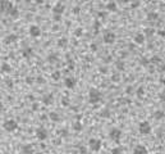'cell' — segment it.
<instances>
[{
  "instance_id": "cell-40",
  "label": "cell",
  "mask_w": 165,
  "mask_h": 154,
  "mask_svg": "<svg viewBox=\"0 0 165 154\" xmlns=\"http://www.w3.org/2000/svg\"><path fill=\"white\" fill-rule=\"evenodd\" d=\"M111 81L118 82V81H119V76H118V75H113V76H111Z\"/></svg>"
},
{
  "instance_id": "cell-10",
  "label": "cell",
  "mask_w": 165,
  "mask_h": 154,
  "mask_svg": "<svg viewBox=\"0 0 165 154\" xmlns=\"http://www.w3.org/2000/svg\"><path fill=\"white\" fill-rule=\"evenodd\" d=\"M115 41V34H113V32H106L105 35H104V42H106V44H113Z\"/></svg>"
},
{
  "instance_id": "cell-18",
  "label": "cell",
  "mask_w": 165,
  "mask_h": 154,
  "mask_svg": "<svg viewBox=\"0 0 165 154\" xmlns=\"http://www.w3.org/2000/svg\"><path fill=\"white\" fill-rule=\"evenodd\" d=\"M115 66H117V68H118L119 71H123L124 67H126V64H124V62H123L122 59H118V60L115 62Z\"/></svg>"
},
{
  "instance_id": "cell-4",
  "label": "cell",
  "mask_w": 165,
  "mask_h": 154,
  "mask_svg": "<svg viewBox=\"0 0 165 154\" xmlns=\"http://www.w3.org/2000/svg\"><path fill=\"white\" fill-rule=\"evenodd\" d=\"M138 130H139V132H141L142 135H148V134L151 132V125H150L147 121H143V122L139 123Z\"/></svg>"
},
{
  "instance_id": "cell-42",
  "label": "cell",
  "mask_w": 165,
  "mask_h": 154,
  "mask_svg": "<svg viewBox=\"0 0 165 154\" xmlns=\"http://www.w3.org/2000/svg\"><path fill=\"white\" fill-rule=\"evenodd\" d=\"M99 17L100 18H102V19L106 18V13H105V12H99Z\"/></svg>"
},
{
  "instance_id": "cell-52",
  "label": "cell",
  "mask_w": 165,
  "mask_h": 154,
  "mask_svg": "<svg viewBox=\"0 0 165 154\" xmlns=\"http://www.w3.org/2000/svg\"><path fill=\"white\" fill-rule=\"evenodd\" d=\"M132 91H133L132 86H128V89H127V93H128V94H131V93H132Z\"/></svg>"
},
{
  "instance_id": "cell-3",
  "label": "cell",
  "mask_w": 165,
  "mask_h": 154,
  "mask_svg": "<svg viewBox=\"0 0 165 154\" xmlns=\"http://www.w3.org/2000/svg\"><path fill=\"white\" fill-rule=\"evenodd\" d=\"M88 148L92 152H99L101 149V140L100 139H90L88 141Z\"/></svg>"
},
{
  "instance_id": "cell-53",
  "label": "cell",
  "mask_w": 165,
  "mask_h": 154,
  "mask_svg": "<svg viewBox=\"0 0 165 154\" xmlns=\"http://www.w3.org/2000/svg\"><path fill=\"white\" fill-rule=\"evenodd\" d=\"M160 71H161V72H165V63H163V64H161V67H160Z\"/></svg>"
},
{
  "instance_id": "cell-49",
  "label": "cell",
  "mask_w": 165,
  "mask_h": 154,
  "mask_svg": "<svg viewBox=\"0 0 165 154\" xmlns=\"http://www.w3.org/2000/svg\"><path fill=\"white\" fill-rule=\"evenodd\" d=\"M73 13H74V14H78V13H79V8H78V6H76V8L73 9Z\"/></svg>"
},
{
  "instance_id": "cell-35",
  "label": "cell",
  "mask_w": 165,
  "mask_h": 154,
  "mask_svg": "<svg viewBox=\"0 0 165 154\" xmlns=\"http://www.w3.org/2000/svg\"><path fill=\"white\" fill-rule=\"evenodd\" d=\"M99 28H100V22L99 21H95V22H94V30H95V32H96V34H97Z\"/></svg>"
},
{
  "instance_id": "cell-20",
  "label": "cell",
  "mask_w": 165,
  "mask_h": 154,
  "mask_svg": "<svg viewBox=\"0 0 165 154\" xmlns=\"http://www.w3.org/2000/svg\"><path fill=\"white\" fill-rule=\"evenodd\" d=\"M164 116H165V113H164V111H156L155 113H154V117H155V119H161V118H164Z\"/></svg>"
},
{
  "instance_id": "cell-21",
  "label": "cell",
  "mask_w": 165,
  "mask_h": 154,
  "mask_svg": "<svg viewBox=\"0 0 165 154\" xmlns=\"http://www.w3.org/2000/svg\"><path fill=\"white\" fill-rule=\"evenodd\" d=\"M49 117H50V119H51L53 122H58V121H59V118H60L59 114H58L56 112H51V113L49 114Z\"/></svg>"
},
{
  "instance_id": "cell-48",
  "label": "cell",
  "mask_w": 165,
  "mask_h": 154,
  "mask_svg": "<svg viewBox=\"0 0 165 154\" xmlns=\"http://www.w3.org/2000/svg\"><path fill=\"white\" fill-rule=\"evenodd\" d=\"M60 135H62V136H67V135H68V131H67V130H62V131H60Z\"/></svg>"
},
{
  "instance_id": "cell-26",
  "label": "cell",
  "mask_w": 165,
  "mask_h": 154,
  "mask_svg": "<svg viewBox=\"0 0 165 154\" xmlns=\"http://www.w3.org/2000/svg\"><path fill=\"white\" fill-rule=\"evenodd\" d=\"M154 34H155V30H154V28H151V27H148V28H146V30H145V36H147V37L152 36Z\"/></svg>"
},
{
  "instance_id": "cell-28",
  "label": "cell",
  "mask_w": 165,
  "mask_h": 154,
  "mask_svg": "<svg viewBox=\"0 0 165 154\" xmlns=\"http://www.w3.org/2000/svg\"><path fill=\"white\" fill-rule=\"evenodd\" d=\"M47 60H49L50 63H54V62H56V60H58V57H56V54H50V55L47 57Z\"/></svg>"
},
{
  "instance_id": "cell-13",
  "label": "cell",
  "mask_w": 165,
  "mask_h": 154,
  "mask_svg": "<svg viewBox=\"0 0 165 154\" xmlns=\"http://www.w3.org/2000/svg\"><path fill=\"white\" fill-rule=\"evenodd\" d=\"M53 100H54V98H53L51 94H46V95L42 96V103H44L45 105H50V104L53 103Z\"/></svg>"
},
{
  "instance_id": "cell-56",
  "label": "cell",
  "mask_w": 165,
  "mask_h": 154,
  "mask_svg": "<svg viewBox=\"0 0 165 154\" xmlns=\"http://www.w3.org/2000/svg\"><path fill=\"white\" fill-rule=\"evenodd\" d=\"M35 1H36L37 4H42V3H44V0H35Z\"/></svg>"
},
{
  "instance_id": "cell-29",
  "label": "cell",
  "mask_w": 165,
  "mask_h": 154,
  "mask_svg": "<svg viewBox=\"0 0 165 154\" xmlns=\"http://www.w3.org/2000/svg\"><path fill=\"white\" fill-rule=\"evenodd\" d=\"M82 32H83V28L82 27H77L76 30H74V36H82Z\"/></svg>"
},
{
  "instance_id": "cell-50",
  "label": "cell",
  "mask_w": 165,
  "mask_h": 154,
  "mask_svg": "<svg viewBox=\"0 0 165 154\" xmlns=\"http://www.w3.org/2000/svg\"><path fill=\"white\" fill-rule=\"evenodd\" d=\"M27 98H28V100H30V102H35V96H33V95H28Z\"/></svg>"
},
{
  "instance_id": "cell-34",
  "label": "cell",
  "mask_w": 165,
  "mask_h": 154,
  "mask_svg": "<svg viewBox=\"0 0 165 154\" xmlns=\"http://www.w3.org/2000/svg\"><path fill=\"white\" fill-rule=\"evenodd\" d=\"M122 148H119V147H117V148H114V149H111V154H122Z\"/></svg>"
},
{
  "instance_id": "cell-41",
  "label": "cell",
  "mask_w": 165,
  "mask_h": 154,
  "mask_svg": "<svg viewBox=\"0 0 165 154\" xmlns=\"http://www.w3.org/2000/svg\"><path fill=\"white\" fill-rule=\"evenodd\" d=\"M90 48H91V50H92V51H96V50H97V45H96V44H91V45H90Z\"/></svg>"
},
{
  "instance_id": "cell-31",
  "label": "cell",
  "mask_w": 165,
  "mask_h": 154,
  "mask_svg": "<svg viewBox=\"0 0 165 154\" xmlns=\"http://www.w3.org/2000/svg\"><path fill=\"white\" fill-rule=\"evenodd\" d=\"M51 77H53V80L58 81V80L60 78V72H59V71H55V72H53V73H51Z\"/></svg>"
},
{
  "instance_id": "cell-22",
  "label": "cell",
  "mask_w": 165,
  "mask_h": 154,
  "mask_svg": "<svg viewBox=\"0 0 165 154\" xmlns=\"http://www.w3.org/2000/svg\"><path fill=\"white\" fill-rule=\"evenodd\" d=\"M17 41V36L15 35H9L5 37V42L6 44H10V42H15Z\"/></svg>"
},
{
  "instance_id": "cell-5",
  "label": "cell",
  "mask_w": 165,
  "mask_h": 154,
  "mask_svg": "<svg viewBox=\"0 0 165 154\" xmlns=\"http://www.w3.org/2000/svg\"><path fill=\"white\" fill-rule=\"evenodd\" d=\"M120 136H122V131L119 130V128H111L110 131H109V137L111 139V140H114V141H119V139H120Z\"/></svg>"
},
{
  "instance_id": "cell-55",
  "label": "cell",
  "mask_w": 165,
  "mask_h": 154,
  "mask_svg": "<svg viewBox=\"0 0 165 154\" xmlns=\"http://www.w3.org/2000/svg\"><path fill=\"white\" fill-rule=\"evenodd\" d=\"M159 35L163 36V37H165V31H159Z\"/></svg>"
},
{
  "instance_id": "cell-39",
  "label": "cell",
  "mask_w": 165,
  "mask_h": 154,
  "mask_svg": "<svg viewBox=\"0 0 165 154\" xmlns=\"http://www.w3.org/2000/svg\"><path fill=\"white\" fill-rule=\"evenodd\" d=\"M102 60H104L105 63H109V62H111V57H110V55H106V58L104 57V58H102Z\"/></svg>"
},
{
  "instance_id": "cell-2",
  "label": "cell",
  "mask_w": 165,
  "mask_h": 154,
  "mask_svg": "<svg viewBox=\"0 0 165 154\" xmlns=\"http://www.w3.org/2000/svg\"><path fill=\"white\" fill-rule=\"evenodd\" d=\"M3 127H4L5 131H8V132H13V131H15V130L18 128V123H17L15 119L10 118V119H6V121L3 123Z\"/></svg>"
},
{
  "instance_id": "cell-23",
  "label": "cell",
  "mask_w": 165,
  "mask_h": 154,
  "mask_svg": "<svg viewBox=\"0 0 165 154\" xmlns=\"http://www.w3.org/2000/svg\"><path fill=\"white\" fill-rule=\"evenodd\" d=\"M106 8H108V10H110V12H115V10H117V4H115L114 1H110V3L106 5Z\"/></svg>"
},
{
  "instance_id": "cell-8",
  "label": "cell",
  "mask_w": 165,
  "mask_h": 154,
  "mask_svg": "<svg viewBox=\"0 0 165 154\" xmlns=\"http://www.w3.org/2000/svg\"><path fill=\"white\" fill-rule=\"evenodd\" d=\"M30 35L32 36V37H38L40 35H41V30H40V27L38 26H36V25H32V26H30Z\"/></svg>"
},
{
  "instance_id": "cell-1",
  "label": "cell",
  "mask_w": 165,
  "mask_h": 154,
  "mask_svg": "<svg viewBox=\"0 0 165 154\" xmlns=\"http://www.w3.org/2000/svg\"><path fill=\"white\" fill-rule=\"evenodd\" d=\"M88 100H90L91 104L99 103L100 100H101V93H100L97 89H95V87L90 89V91H88Z\"/></svg>"
},
{
  "instance_id": "cell-25",
  "label": "cell",
  "mask_w": 165,
  "mask_h": 154,
  "mask_svg": "<svg viewBox=\"0 0 165 154\" xmlns=\"http://www.w3.org/2000/svg\"><path fill=\"white\" fill-rule=\"evenodd\" d=\"M67 44H68V40L65 37H62L58 40V46H60V48H64L67 46Z\"/></svg>"
},
{
  "instance_id": "cell-9",
  "label": "cell",
  "mask_w": 165,
  "mask_h": 154,
  "mask_svg": "<svg viewBox=\"0 0 165 154\" xmlns=\"http://www.w3.org/2000/svg\"><path fill=\"white\" fill-rule=\"evenodd\" d=\"M64 85H65V87H68V89H73L77 85V80L74 77H67L65 80H64Z\"/></svg>"
},
{
  "instance_id": "cell-47",
  "label": "cell",
  "mask_w": 165,
  "mask_h": 154,
  "mask_svg": "<svg viewBox=\"0 0 165 154\" xmlns=\"http://www.w3.org/2000/svg\"><path fill=\"white\" fill-rule=\"evenodd\" d=\"M6 85H8L9 87H12V86H13V81H12V80H6Z\"/></svg>"
},
{
  "instance_id": "cell-57",
  "label": "cell",
  "mask_w": 165,
  "mask_h": 154,
  "mask_svg": "<svg viewBox=\"0 0 165 154\" xmlns=\"http://www.w3.org/2000/svg\"><path fill=\"white\" fill-rule=\"evenodd\" d=\"M128 46H129V49H134V45H133V44H129Z\"/></svg>"
},
{
  "instance_id": "cell-7",
  "label": "cell",
  "mask_w": 165,
  "mask_h": 154,
  "mask_svg": "<svg viewBox=\"0 0 165 154\" xmlns=\"http://www.w3.org/2000/svg\"><path fill=\"white\" fill-rule=\"evenodd\" d=\"M13 8H14V6H13V4H12L10 1H8V0H1V13H3V12L9 13Z\"/></svg>"
},
{
  "instance_id": "cell-54",
  "label": "cell",
  "mask_w": 165,
  "mask_h": 154,
  "mask_svg": "<svg viewBox=\"0 0 165 154\" xmlns=\"http://www.w3.org/2000/svg\"><path fill=\"white\" fill-rule=\"evenodd\" d=\"M37 81H38L40 83H42V82H45V80H44L42 77H38V78H37Z\"/></svg>"
},
{
  "instance_id": "cell-45",
  "label": "cell",
  "mask_w": 165,
  "mask_h": 154,
  "mask_svg": "<svg viewBox=\"0 0 165 154\" xmlns=\"http://www.w3.org/2000/svg\"><path fill=\"white\" fill-rule=\"evenodd\" d=\"M138 5H139V1H138V0H137V1H133V3H132V8H137Z\"/></svg>"
},
{
  "instance_id": "cell-17",
  "label": "cell",
  "mask_w": 165,
  "mask_h": 154,
  "mask_svg": "<svg viewBox=\"0 0 165 154\" xmlns=\"http://www.w3.org/2000/svg\"><path fill=\"white\" fill-rule=\"evenodd\" d=\"M8 14H9V17H12L13 19H15V18L18 17V14H19V13H18V9L14 6V8H13V9H12V10H10Z\"/></svg>"
},
{
  "instance_id": "cell-46",
  "label": "cell",
  "mask_w": 165,
  "mask_h": 154,
  "mask_svg": "<svg viewBox=\"0 0 165 154\" xmlns=\"http://www.w3.org/2000/svg\"><path fill=\"white\" fill-rule=\"evenodd\" d=\"M32 109L33 111H37V109H38V104H37V103H33L32 104Z\"/></svg>"
},
{
  "instance_id": "cell-15",
  "label": "cell",
  "mask_w": 165,
  "mask_h": 154,
  "mask_svg": "<svg viewBox=\"0 0 165 154\" xmlns=\"http://www.w3.org/2000/svg\"><path fill=\"white\" fill-rule=\"evenodd\" d=\"M143 41H145V35L143 34H137L134 36V42L136 44H143Z\"/></svg>"
},
{
  "instance_id": "cell-27",
  "label": "cell",
  "mask_w": 165,
  "mask_h": 154,
  "mask_svg": "<svg viewBox=\"0 0 165 154\" xmlns=\"http://www.w3.org/2000/svg\"><path fill=\"white\" fill-rule=\"evenodd\" d=\"M73 128H74L76 131H81V130H82V123H81L79 121H76V122L73 123Z\"/></svg>"
},
{
  "instance_id": "cell-12",
  "label": "cell",
  "mask_w": 165,
  "mask_h": 154,
  "mask_svg": "<svg viewBox=\"0 0 165 154\" xmlns=\"http://www.w3.org/2000/svg\"><path fill=\"white\" fill-rule=\"evenodd\" d=\"M133 154H147V149L143 145H136L133 149Z\"/></svg>"
},
{
  "instance_id": "cell-19",
  "label": "cell",
  "mask_w": 165,
  "mask_h": 154,
  "mask_svg": "<svg viewBox=\"0 0 165 154\" xmlns=\"http://www.w3.org/2000/svg\"><path fill=\"white\" fill-rule=\"evenodd\" d=\"M158 13H155V12H150L148 14H147V19L148 21H156L158 19Z\"/></svg>"
},
{
  "instance_id": "cell-11",
  "label": "cell",
  "mask_w": 165,
  "mask_h": 154,
  "mask_svg": "<svg viewBox=\"0 0 165 154\" xmlns=\"http://www.w3.org/2000/svg\"><path fill=\"white\" fill-rule=\"evenodd\" d=\"M64 9H65V6H64L62 3H58V4L54 5L53 12H54V14H62V13L64 12Z\"/></svg>"
},
{
  "instance_id": "cell-16",
  "label": "cell",
  "mask_w": 165,
  "mask_h": 154,
  "mask_svg": "<svg viewBox=\"0 0 165 154\" xmlns=\"http://www.w3.org/2000/svg\"><path fill=\"white\" fill-rule=\"evenodd\" d=\"M22 152H23V154H33V147L32 145H24L22 148Z\"/></svg>"
},
{
  "instance_id": "cell-36",
  "label": "cell",
  "mask_w": 165,
  "mask_h": 154,
  "mask_svg": "<svg viewBox=\"0 0 165 154\" xmlns=\"http://www.w3.org/2000/svg\"><path fill=\"white\" fill-rule=\"evenodd\" d=\"M151 62H152V63H159V62H160V57H159V55H154V57L151 58Z\"/></svg>"
},
{
  "instance_id": "cell-32",
  "label": "cell",
  "mask_w": 165,
  "mask_h": 154,
  "mask_svg": "<svg viewBox=\"0 0 165 154\" xmlns=\"http://www.w3.org/2000/svg\"><path fill=\"white\" fill-rule=\"evenodd\" d=\"M100 114L102 116V117H105V118H109L110 117V112H109V109H102Z\"/></svg>"
},
{
  "instance_id": "cell-37",
  "label": "cell",
  "mask_w": 165,
  "mask_h": 154,
  "mask_svg": "<svg viewBox=\"0 0 165 154\" xmlns=\"http://www.w3.org/2000/svg\"><path fill=\"white\" fill-rule=\"evenodd\" d=\"M99 71L101 72V73H106V72H108V67H105V66H100Z\"/></svg>"
},
{
  "instance_id": "cell-43",
  "label": "cell",
  "mask_w": 165,
  "mask_h": 154,
  "mask_svg": "<svg viewBox=\"0 0 165 154\" xmlns=\"http://www.w3.org/2000/svg\"><path fill=\"white\" fill-rule=\"evenodd\" d=\"M62 19V17H60V14H55L54 16V21H56V22H59Z\"/></svg>"
},
{
  "instance_id": "cell-44",
  "label": "cell",
  "mask_w": 165,
  "mask_h": 154,
  "mask_svg": "<svg viewBox=\"0 0 165 154\" xmlns=\"http://www.w3.org/2000/svg\"><path fill=\"white\" fill-rule=\"evenodd\" d=\"M26 81H27V83H32V82H33V77L28 76L27 78H26Z\"/></svg>"
},
{
  "instance_id": "cell-14",
  "label": "cell",
  "mask_w": 165,
  "mask_h": 154,
  "mask_svg": "<svg viewBox=\"0 0 165 154\" xmlns=\"http://www.w3.org/2000/svg\"><path fill=\"white\" fill-rule=\"evenodd\" d=\"M32 53H33V49L31 48V46H26V48H23V49H22V54H23V57H24V58H28Z\"/></svg>"
},
{
  "instance_id": "cell-38",
  "label": "cell",
  "mask_w": 165,
  "mask_h": 154,
  "mask_svg": "<svg viewBox=\"0 0 165 154\" xmlns=\"http://www.w3.org/2000/svg\"><path fill=\"white\" fill-rule=\"evenodd\" d=\"M143 93H145L143 87H138V90H137V95H138V96H142V95H143Z\"/></svg>"
},
{
  "instance_id": "cell-33",
  "label": "cell",
  "mask_w": 165,
  "mask_h": 154,
  "mask_svg": "<svg viewBox=\"0 0 165 154\" xmlns=\"http://www.w3.org/2000/svg\"><path fill=\"white\" fill-rule=\"evenodd\" d=\"M69 98H67V96H64L63 99H62V105H64V107H68L69 105Z\"/></svg>"
},
{
  "instance_id": "cell-24",
  "label": "cell",
  "mask_w": 165,
  "mask_h": 154,
  "mask_svg": "<svg viewBox=\"0 0 165 154\" xmlns=\"http://www.w3.org/2000/svg\"><path fill=\"white\" fill-rule=\"evenodd\" d=\"M10 71H12V67H10L8 63H3V64H1V72H6V73H8V72H10Z\"/></svg>"
},
{
  "instance_id": "cell-6",
  "label": "cell",
  "mask_w": 165,
  "mask_h": 154,
  "mask_svg": "<svg viewBox=\"0 0 165 154\" xmlns=\"http://www.w3.org/2000/svg\"><path fill=\"white\" fill-rule=\"evenodd\" d=\"M36 136H37L38 140H45V139H47V131H46V128L38 127V128L36 130Z\"/></svg>"
},
{
  "instance_id": "cell-51",
  "label": "cell",
  "mask_w": 165,
  "mask_h": 154,
  "mask_svg": "<svg viewBox=\"0 0 165 154\" xmlns=\"http://www.w3.org/2000/svg\"><path fill=\"white\" fill-rule=\"evenodd\" d=\"M79 153H86V149H85V148H83V147H81V148H79Z\"/></svg>"
},
{
  "instance_id": "cell-30",
  "label": "cell",
  "mask_w": 165,
  "mask_h": 154,
  "mask_svg": "<svg viewBox=\"0 0 165 154\" xmlns=\"http://www.w3.org/2000/svg\"><path fill=\"white\" fill-rule=\"evenodd\" d=\"M139 63H141L142 66H145V67H146V66L150 63V60H148L146 57H141V59H139Z\"/></svg>"
},
{
  "instance_id": "cell-58",
  "label": "cell",
  "mask_w": 165,
  "mask_h": 154,
  "mask_svg": "<svg viewBox=\"0 0 165 154\" xmlns=\"http://www.w3.org/2000/svg\"><path fill=\"white\" fill-rule=\"evenodd\" d=\"M122 1H124V3H127V1H129V0H122Z\"/></svg>"
}]
</instances>
